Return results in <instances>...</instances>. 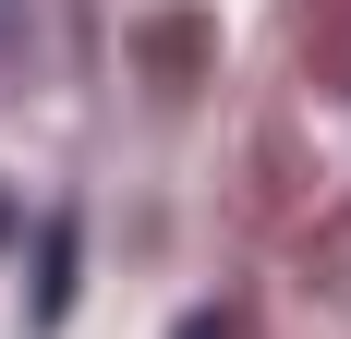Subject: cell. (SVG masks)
<instances>
[{"instance_id": "2", "label": "cell", "mask_w": 351, "mask_h": 339, "mask_svg": "<svg viewBox=\"0 0 351 339\" xmlns=\"http://www.w3.org/2000/svg\"><path fill=\"white\" fill-rule=\"evenodd\" d=\"M170 339H218V315H182V327H170Z\"/></svg>"}, {"instance_id": "1", "label": "cell", "mask_w": 351, "mask_h": 339, "mask_svg": "<svg viewBox=\"0 0 351 339\" xmlns=\"http://www.w3.org/2000/svg\"><path fill=\"white\" fill-rule=\"evenodd\" d=\"M12 36H25V0H0V61H12Z\"/></svg>"}]
</instances>
